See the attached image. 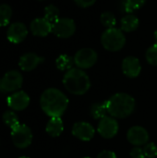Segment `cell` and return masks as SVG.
Listing matches in <instances>:
<instances>
[{
	"label": "cell",
	"mask_w": 157,
	"mask_h": 158,
	"mask_svg": "<svg viewBox=\"0 0 157 158\" xmlns=\"http://www.w3.org/2000/svg\"><path fill=\"white\" fill-rule=\"evenodd\" d=\"M107 112L115 118H125L130 117L135 110V99L125 93H118L112 95L106 101Z\"/></svg>",
	"instance_id": "7a4b0ae2"
},
{
	"label": "cell",
	"mask_w": 157,
	"mask_h": 158,
	"mask_svg": "<svg viewBox=\"0 0 157 158\" xmlns=\"http://www.w3.org/2000/svg\"><path fill=\"white\" fill-rule=\"evenodd\" d=\"M76 31V24L72 19L59 18L55 23H53L52 32L58 38H69Z\"/></svg>",
	"instance_id": "ba28073f"
},
{
	"label": "cell",
	"mask_w": 157,
	"mask_h": 158,
	"mask_svg": "<svg viewBox=\"0 0 157 158\" xmlns=\"http://www.w3.org/2000/svg\"><path fill=\"white\" fill-rule=\"evenodd\" d=\"M74 2L78 6L86 8V7H90L93 5H94L96 0H74Z\"/></svg>",
	"instance_id": "f1b7e54d"
},
{
	"label": "cell",
	"mask_w": 157,
	"mask_h": 158,
	"mask_svg": "<svg viewBox=\"0 0 157 158\" xmlns=\"http://www.w3.org/2000/svg\"><path fill=\"white\" fill-rule=\"evenodd\" d=\"M130 156L132 158H145V155L141 146H136L130 151Z\"/></svg>",
	"instance_id": "83f0119b"
},
{
	"label": "cell",
	"mask_w": 157,
	"mask_h": 158,
	"mask_svg": "<svg viewBox=\"0 0 157 158\" xmlns=\"http://www.w3.org/2000/svg\"><path fill=\"white\" fill-rule=\"evenodd\" d=\"M74 64H75L74 58L68 55H66V54L60 55L56 60V68L59 70H63V71H68V70L71 69L73 68Z\"/></svg>",
	"instance_id": "d6986e66"
},
{
	"label": "cell",
	"mask_w": 157,
	"mask_h": 158,
	"mask_svg": "<svg viewBox=\"0 0 157 158\" xmlns=\"http://www.w3.org/2000/svg\"><path fill=\"white\" fill-rule=\"evenodd\" d=\"M97 158H117V156L114 152L112 151H108V150H105L102 151L98 156Z\"/></svg>",
	"instance_id": "f546056e"
},
{
	"label": "cell",
	"mask_w": 157,
	"mask_h": 158,
	"mask_svg": "<svg viewBox=\"0 0 157 158\" xmlns=\"http://www.w3.org/2000/svg\"><path fill=\"white\" fill-rule=\"evenodd\" d=\"M40 105L43 111L50 118H60L68 108V99L60 90L49 88L42 94Z\"/></svg>",
	"instance_id": "6da1fadb"
},
{
	"label": "cell",
	"mask_w": 157,
	"mask_h": 158,
	"mask_svg": "<svg viewBox=\"0 0 157 158\" xmlns=\"http://www.w3.org/2000/svg\"><path fill=\"white\" fill-rule=\"evenodd\" d=\"M45 131L48 135L51 137H58L64 131V124L59 117L51 118L50 120L47 122Z\"/></svg>",
	"instance_id": "e0dca14e"
},
{
	"label": "cell",
	"mask_w": 157,
	"mask_h": 158,
	"mask_svg": "<svg viewBox=\"0 0 157 158\" xmlns=\"http://www.w3.org/2000/svg\"><path fill=\"white\" fill-rule=\"evenodd\" d=\"M53 24L44 18L34 19L30 24V30L34 36L45 37L52 32Z\"/></svg>",
	"instance_id": "5bb4252c"
},
{
	"label": "cell",
	"mask_w": 157,
	"mask_h": 158,
	"mask_svg": "<svg viewBox=\"0 0 157 158\" xmlns=\"http://www.w3.org/2000/svg\"><path fill=\"white\" fill-rule=\"evenodd\" d=\"M145 58L146 61L152 65V66H157V44L155 43L152 46H150L146 53H145Z\"/></svg>",
	"instance_id": "484cf974"
},
{
	"label": "cell",
	"mask_w": 157,
	"mask_h": 158,
	"mask_svg": "<svg viewBox=\"0 0 157 158\" xmlns=\"http://www.w3.org/2000/svg\"><path fill=\"white\" fill-rule=\"evenodd\" d=\"M91 116L94 119H102L105 117H106L107 112V106L106 102L105 103H95L91 106L90 110Z\"/></svg>",
	"instance_id": "ffe728a7"
},
{
	"label": "cell",
	"mask_w": 157,
	"mask_h": 158,
	"mask_svg": "<svg viewBox=\"0 0 157 158\" xmlns=\"http://www.w3.org/2000/svg\"><path fill=\"white\" fill-rule=\"evenodd\" d=\"M146 3V0H125L124 2V10L128 14H131L132 12L143 7Z\"/></svg>",
	"instance_id": "603a6c76"
},
{
	"label": "cell",
	"mask_w": 157,
	"mask_h": 158,
	"mask_svg": "<svg viewBox=\"0 0 157 158\" xmlns=\"http://www.w3.org/2000/svg\"><path fill=\"white\" fill-rule=\"evenodd\" d=\"M145 157L155 158L157 156V146L154 143H147L143 147Z\"/></svg>",
	"instance_id": "4316f807"
},
{
	"label": "cell",
	"mask_w": 157,
	"mask_h": 158,
	"mask_svg": "<svg viewBox=\"0 0 157 158\" xmlns=\"http://www.w3.org/2000/svg\"><path fill=\"white\" fill-rule=\"evenodd\" d=\"M155 41H156V44H157V30L155 31Z\"/></svg>",
	"instance_id": "4dcf8cb0"
},
{
	"label": "cell",
	"mask_w": 157,
	"mask_h": 158,
	"mask_svg": "<svg viewBox=\"0 0 157 158\" xmlns=\"http://www.w3.org/2000/svg\"><path fill=\"white\" fill-rule=\"evenodd\" d=\"M19 158H30V157H28V156H20V157H19Z\"/></svg>",
	"instance_id": "1f68e13d"
},
{
	"label": "cell",
	"mask_w": 157,
	"mask_h": 158,
	"mask_svg": "<svg viewBox=\"0 0 157 158\" xmlns=\"http://www.w3.org/2000/svg\"><path fill=\"white\" fill-rule=\"evenodd\" d=\"M122 71L129 78H136L142 71L140 60L135 56H127L122 61Z\"/></svg>",
	"instance_id": "9a60e30c"
},
{
	"label": "cell",
	"mask_w": 157,
	"mask_h": 158,
	"mask_svg": "<svg viewBox=\"0 0 157 158\" xmlns=\"http://www.w3.org/2000/svg\"><path fill=\"white\" fill-rule=\"evenodd\" d=\"M12 17V8L6 5H0V27H5L9 24Z\"/></svg>",
	"instance_id": "44dd1931"
},
{
	"label": "cell",
	"mask_w": 157,
	"mask_h": 158,
	"mask_svg": "<svg viewBox=\"0 0 157 158\" xmlns=\"http://www.w3.org/2000/svg\"><path fill=\"white\" fill-rule=\"evenodd\" d=\"M82 158H91V157H82Z\"/></svg>",
	"instance_id": "d6a6232c"
},
{
	"label": "cell",
	"mask_w": 157,
	"mask_h": 158,
	"mask_svg": "<svg viewBox=\"0 0 157 158\" xmlns=\"http://www.w3.org/2000/svg\"><path fill=\"white\" fill-rule=\"evenodd\" d=\"M40 1H42V0H40Z\"/></svg>",
	"instance_id": "836d02e7"
},
{
	"label": "cell",
	"mask_w": 157,
	"mask_h": 158,
	"mask_svg": "<svg viewBox=\"0 0 157 158\" xmlns=\"http://www.w3.org/2000/svg\"><path fill=\"white\" fill-rule=\"evenodd\" d=\"M145 158H147V157H145Z\"/></svg>",
	"instance_id": "e575fe53"
},
{
	"label": "cell",
	"mask_w": 157,
	"mask_h": 158,
	"mask_svg": "<svg viewBox=\"0 0 157 158\" xmlns=\"http://www.w3.org/2000/svg\"><path fill=\"white\" fill-rule=\"evenodd\" d=\"M73 58L77 68L87 69L96 64L98 60V55L93 48H81L77 51Z\"/></svg>",
	"instance_id": "52a82bcc"
},
{
	"label": "cell",
	"mask_w": 157,
	"mask_h": 158,
	"mask_svg": "<svg viewBox=\"0 0 157 158\" xmlns=\"http://www.w3.org/2000/svg\"><path fill=\"white\" fill-rule=\"evenodd\" d=\"M43 57H41L34 53H26L20 56L19 66L24 71H31L36 69L39 64L43 62Z\"/></svg>",
	"instance_id": "2e32d148"
},
{
	"label": "cell",
	"mask_w": 157,
	"mask_h": 158,
	"mask_svg": "<svg viewBox=\"0 0 157 158\" xmlns=\"http://www.w3.org/2000/svg\"><path fill=\"white\" fill-rule=\"evenodd\" d=\"M43 18L46 19L52 24L55 23L59 19V9L54 5L47 6L44 8V17Z\"/></svg>",
	"instance_id": "cb8c5ba5"
},
{
	"label": "cell",
	"mask_w": 157,
	"mask_h": 158,
	"mask_svg": "<svg viewBox=\"0 0 157 158\" xmlns=\"http://www.w3.org/2000/svg\"><path fill=\"white\" fill-rule=\"evenodd\" d=\"M2 119L4 121V123L8 126L11 130L14 129L15 127H17L19 124V118L17 116V114L13 111H6L3 114Z\"/></svg>",
	"instance_id": "7402d4cb"
},
{
	"label": "cell",
	"mask_w": 157,
	"mask_h": 158,
	"mask_svg": "<svg viewBox=\"0 0 157 158\" xmlns=\"http://www.w3.org/2000/svg\"><path fill=\"white\" fill-rule=\"evenodd\" d=\"M101 43L103 47L110 52H118L121 50L126 44V37L124 32L116 27L106 29L102 36Z\"/></svg>",
	"instance_id": "277c9868"
},
{
	"label": "cell",
	"mask_w": 157,
	"mask_h": 158,
	"mask_svg": "<svg viewBox=\"0 0 157 158\" xmlns=\"http://www.w3.org/2000/svg\"><path fill=\"white\" fill-rule=\"evenodd\" d=\"M139 24V19L134 14H127L121 19L120 30L125 32H131L138 29Z\"/></svg>",
	"instance_id": "ac0fdd59"
},
{
	"label": "cell",
	"mask_w": 157,
	"mask_h": 158,
	"mask_svg": "<svg viewBox=\"0 0 157 158\" xmlns=\"http://www.w3.org/2000/svg\"><path fill=\"white\" fill-rule=\"evenodd\" d=\"M118 122L113 117H105L99 121L98 124V133L105 139H111L115 137L118 132Z\"/></svg>",
	"instance_id": "9c48e42d"
},
{
	"label": "cell",
	"mask_w": 157,
	"mask_h": 158,
	"mask_svg": "<svg viewBox=\"0 0 157 158\" xmlns=\"http://www.w3.org/2000/svg\"><path fill=\"white\" fill-rule=\"evenodd\" d=\"M30 96L23 91H17L7 97V106L14 111H22L30 105Z\"/></svg>",
	"instance_id": "30bf717a"
},
{
	"label": "cell",
	"mask_w": 157,
	"mask_h": 158,
	"mask_svg": "<svg viewBox=\"0 0 157 158\" xmlns=\"http://www.w3.org/2000/svg\"><path fill=\"white\" fill-rule=\"evenodd\" d=\"M28 35V30L24 23L14 22L12 23L6 31V38L12 44H19L25 40Z\"/></svg>",
	"instance_id": "8fae6325"
},
{
	"label": "cell",
	"mask_w": 157,
	"mask_h": 158,
	"mask_svg": "<svg viewBox=\"0 0 157 158\" xmlns=\"http://www.w3.org/2000/svg\"><path fill=\"white\" fill-rule=\"evenodd\" d=\"M100 21H101L102 25L107 29L114 28L117 24V19H116L115 15L109 11L102 13V15L100 17Z\"/></svg>",
	"instance_id": "d4e9b609"
},
{
	"label": "cell",
	"mask_w": 157,
	"mask_h": 158,
	"mask_svg": "<svg viewBox=\"0 0 157 158\" xmlns=\"http://www.w3.org/2000/svg\"><path fill=\"white\" fill-rule=\"evenodd\" d=\"M72 134L81 141L88 142L93 138L95 134V130L90 123L85 121H79L73 125Z\"/></svg>",
	"instance_id": "4fadbf2b"
},
{
	"label": "cell",
	"mask_w": 157,
	"mask_h": 158,
	"mask_svg": "<svg viewBox=\"0 0 157 158\" xmlns=\"http://www.w3.org/2000/svg\"><path fill=\"white\" fill-rule=\"evenodd\" d=\"M63 84L70 94L82 95L86 94L91 87V81L87 73L79 68H72L66 71L63 77Z\"/></svg>",
	"instance_id": "3957f363"
},
{
	"label": "cell",
	"mask_w": 157,
	"mask_h": 158,
	"mask_svg": "<svg viewBox=\"0 0 157 158\" xmlns=\"http://www.w3.org/2000/svg\"><path fill=\"white\" fill-rule=\"evenodd\" d=\"M127 139L131 144L142 146L149 142V133L146 129L142 126H133L128 131Z\"/></svg>",
	"instance_id": "7c38bea8"
},
{
	"label": "cell",
	"mask_w": 157,
	"mask_h": 158,
	"mask_svg": "<svg viewBox=\"0 0 157 158\" xmlns=\"http://www.w3.org/2000/svg\"><path fill=\"white\" fill-rule=\"evenodd\" d=\"M23 77L18 70L7 71L0 80V92L12 93L17 92L22 86Z\"/></svg>",
	"instance_id": "8992f818"
},
{
	"label": "cell",
	"mask_w": 157,
	"mask_h": 158,
	"mask_svg": "<svg viewBox=\"0 0 157 158\" xmlns=\"http://www.w3.org/2000/svg\"><path fill=\"white\" fill-rule=\"evenodd\" d=\"M11 139L14 145L19 149H25L32 142V132L25 124H19L11 131Z\"/></svg>",
	"instance_id": "5b68a950"
}]
</instances>
